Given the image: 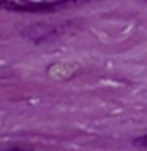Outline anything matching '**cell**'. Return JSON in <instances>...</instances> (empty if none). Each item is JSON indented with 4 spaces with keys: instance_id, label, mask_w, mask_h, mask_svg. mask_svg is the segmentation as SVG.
<instances>
[{
    "instance_id": "1",
    "label": "cell",
    "mask_w": 147,
    "mask_h": 151,
    "mask_svg": "<svg viewBox=\"0 0 147 151\" xmlns=\"http://www.w3.org/2000/svg\"><path fill=\"white\" fill-rule=\"evenodd\" d=\"M77 1L80 0H0V9L41 12L74 4Z\"/></svg>"
},
{
    "instance_id": "3",
    "label": "cell",
    "mask_w": 147,
    "mask_h": 151,
    "mask_svg": "<svg viewBox=\"0 0 147 151\" xmlns=\"http://www.w3.org/2000/svg\"><path fill=\"white\" fill-rule=\"evenodd\" d=\"M1 151H31V150H25V149H21V147H9V149H5Z\"/></svg>"
},
{
    "instance_id": "2",
    "label": "cell",
    "mask_w": 147,
    "mask_h": 151,
    "mask_svg": "<svg viewBox=\"0 0 147 151\" xmlns=\"http://www.w3.org/2000/svg\"><path fill=\"white\" fill-rule=\"evenodd\" d=\"M133 145L135 147H142V149H147V133L145 135H141L133 141Z\"/></svg>"
}]
</instances>
